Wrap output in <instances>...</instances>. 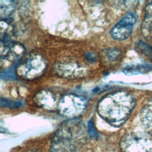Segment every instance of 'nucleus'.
<instances>
[{
  "instance_id": "obj_12",
  "label": "nucleus",
  "mask_w": 152,
  "mask_h": 152,
  "mask_svg": "<svg viewBox=\"0 0 152 152\" xmlns=\"http://www.w3.org/2000/svg\"><path fill=\"white\" fill-rule=\"evenodd\" d=\"M16 8V2L13 1H0V16L1 19L8 17L14 11Z\"/></svg>"
},
{
  "instance_id": "obj_1",
  "label": "nucleus",
  "mask_w": 152,
  "mask_h": 152,
  "mask_svg": "<svg viewBox=\"0 0 152 152\" xmlns=\"http://www.w3.org/2000/svg\"><path fill=\"white\" fill-rule=\"evenodd\" d=\"M135 106V99L129 93L119 90L110 93L98 103L97 111L106 122L115 127L122 126Z\"/></svg>"
},
{
  "instance_id": "obj_5",
  "label": "nucleus",
  "mask_w": 152,
  "mask_h": 152,
  "mask_svg": "<svg viewBox=\"0 0 152 152\" xmlns=\"http://www.w3.org/2000/svg\"><path fill=\"white\" fill-rule=\"evenodd\" d=\"M87 104V100L84 97L69 94L63 96L58 100L57 109L62 116L68 119H76L84 112Z\"/></svg>"
},
{
  "instance_id": "obj_4",
  "label": "nucleus",
  "mask_w": 152,
  "mask_h": 152,
  "mask_svg": "<svg viewBox=\"0 0 152 152\" xmlns=\"http://www.w3.org/2000/svg\"><path fill=\"white\" fill-rule=\"evenodd\" d=\"M121 152H152V135L133 132L125 135L119 144Z\"/></svg>"
},
{
  "instance_id": "obj_10",
  "label": "nucleus",
  "mask_w": 152,
  "mask_h": 152,
  "mask_svg": "<svg viewBox=\"0 0 152 152\" xmlns=\"http://www.w3.org/2000/svg\"><path fill=\"white\" fill-rule=\"evenodd\" d=\"M142 32L144 37L152 34V1L148 2L145 8V12L142 26Z\"/></svg>"
},
{
  "instance_id": "obj_8",
  "label": "nucleus",
  "mask_w": 152,
  "mask_h": 152,
  "mask_svg": "<svg viewBox=\"0 0 152 152\" xmlns=\"http://www.w3.org/2000/svg\"><path fill=\"white\" fill-rule=\"evenodd\" d=\"M36 104L46 110H53L57 107L56 98L55 94L48 90H42L37 92L33 97Z\"/></svg>"
},
{
  "instance_id": "obj_14",
  "label": "nucleus",
  "mask_w": 152,
  "mask_h": 152,
  "mask_svg": "<svg viewBox=\"0 0 152 152\" xmlns=\"http://www.w3.org/2000/svg\"><path fill=\"white\" fill-rule=\"evenodd\" d=\"M137 48L142 54L150 60L152 61V47L151 46L140 41L137 44Z\"/></svg>"
},
{
  "instance_id": "obj_19",
  "label": "nucleus",
  "mask_w": 152,
  "mask_h": 152,
  "mask_svg": "<svg viewBox=\"0 0 152 152\" xmlns=\"http://www.w3.org/2000/svg\"><path fill=\"white\" fill-rule=\"evenodd\" d=\"M86 58L88 59V61H91V62H94L96 60V56H95V55L93 53H90V52H87L86 53Z\"/></svg>"
},
{
  "instance_id": "obj_17",
  "label": "nucleus",
  "mask_w": 152,
  "mask_h": 152,
  "mask_svg": "<svg viewBox=\"0 0 152 152\" xmlns=\"http://www.w3.org/2000/svg\"><path fill=\"white\" fill-rule=\"evenodd\" d=\"M15 68L6 69L4 71H2L1 73V78L4 80H12L15 78ZM17 75V74H16Z\"/></svg>"
},
{
  "instance_id": "obj_13",
  "label": "nucleus",
  "mask_w": 152,
  "mask_h": 152,
  "mask_svg": "<svg viewBox=\"0 0 152 152\" xmlns=\"http://www.w3.org/2000/svg\"><path fill=\"white\" fill-rule=\"evenodd\" d=\"M104 57L107 59V62H112L118 60L121 55V52L116 48H110L104 50Z\"/></svg>"
},
{
  "instance_id": "obj_3",
  "label": "nucleus",
  "mask_w": 152,
  "mask_h": 152,
  "mask_svg": "<svg viewBox=\"0 0 152 152\" xmlns=\"http://www.w3.org/2000/svg\"><path fill=\"white\" fill-rule=\"evenodd\" d=\"M47 68L46 59L40 54H32L18 62L15 66L17 75L21 78L32 81L40 78Z\"/></svg>"
},
{
  "instance_id": "obj_9",
  "label": "nucleus",
  "mask_w": 152,
  "mask_h": 152,
  "mask_svg": "<svg viewBox=\"0 0 152 152\" xmlns=\"http://www.w3.org/2000/svg\"><path fill=\"white\" fill-rule=\"evenodd\" d=\"M14 33V26L12 21L9 18L1 19L0 23L1 42L12 41Z\"/></svg>"
},
{
  "instance_id": "obj_2",
  "label": "nucleus",
  "mask_w": 152,
  "mask_h": 152,
  "mask_svg": "<svg viewBox=\"0 0 152 152\" xmlns=\"http://www.w3.org/2000/svg\"><path fill=\"white\" fill-rule=\"evenodd\" d=\"M88 136L87 127L82 121L67 119L52 136L49 152H77L85 144Z\"/></svg>"
},
{
  "instance_id": "obj_6",
  "label": "nucleus",
  "mask_w": 152,
  "mask_h": 152,
  "mask_svg": "<svg viewBox=\"0 0 152 152\" xmlns=\"http://www.w3.org/2000/svg\"><path fill=\"white\" fill-rule=\"evenodd\" d=\"M137 18L132 12L127 13L111 29L110 33L112 37L116 40L127 39L132 31Z\"/></svg>"
},
{
  "instance_id": "obj_7",
  "label": "nucleus",
  "mask_w": 152,
  "mask_h": 152,
  "mask_svg": "<svg viewBox=\"0 0 152 152\" xmlns=\"http://www.w3.org/2000/svg\"><path fill=\"white\" fill-rule=\"evenodd\" d=\"M25 53L24 46L20 43L14 40L10 42H1L0 56L1 59L10 62H20Z\"/></svg>"
},
{
  "instance_id": "obj_11",
  "label": "nucleus",
  "mask_w": 152,
  "mask_h": 152,
  "mask_svg": "<svg viewBox=\"0 0 152 152\" xmlns=\"http://www.w3.org/2000/svg\"><path fill=\"white\" fill-rule=\"evenodd\" d=\"M140 119L145 127L152 130V98L142 109Z\"/></svg>"
},
{
  "instance_id": "obj_18",
  "label": "nucleus",
  "mask_w": 152,
  "mask_h": 152,
  "mask_svg": "<svg viewBox=\"0 0 152 152\" xmlns=\"http://www.w3.org/2000/svg\"><path fill=\"white\" fill-rule=\"evenodd\" d=\"M87 129H88V136L93 139H96L98 138V133L96 129L94 122L93 119H91L88 122V126H87Z\"/></svg>"
},
{
  "instance_id": "obj_15",
  "label": "nucleus",
  "mask_w": 152,
  "mask_h": 152,
  "mask_svg": "<svg viewBox=\"0 0 152 152\" xmlns=\"http://www.w3.org/2000/svg\"><path fill=\"white\" fill-rule=\"evenodd\" d=\"M148 68L145 66H132L125 68L123 72L127 75L137 74L138 73L144 72V71H148Z\"/></svg>"
},
{
  "instance_id": "obj_16",
  "label": "nucleus",
  "mask_w": 152,
  "mask_h": 152,
  "mask_svg": "<svg viewBox=\"0 0 152 152\" xmlns=\"http://www.w3.org/2000/svg\"><path fill=\"white\" fill-rule=\"evenodd\" d=\"M1 106L4 107L8 108H18L23 106V103L20 101H12L5 99L1 98Z\"/></svg>"
}]
</instances>
